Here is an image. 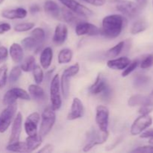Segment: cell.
<instances>
[{"mask_svg":"<svg viewBox=\"0 0 153 153\" xmlns=\"http://www.w3.org/2000/svg\"><path fill=\"white\" fill-rule=\"evenodd\" d=\"M27 14H28L27 10L22 7L4 10L1 13L2 17L8 19H24L25 17H26Z\"/></svg>","mask_w":153,"mask_h":153,"instance_id":"obj_16","label":"cell"},{"mask_svg":"<svg viewBox=\"0 0 153 153\" xmlns=\"http://www.w3.org/2000/svg\"><path fill=\"white\" fill-rule=\"evenodd\" d=\"M17 110V103L7 105L0 114V133L5 132L14 119Z\"/></svg>","mask_w":153,"mask_h":153,"instance_id":"obj_4","label":"cell"},{"mask_svg":"<svg viewBox=\"0 0 153 153\" xmlns=\"http://www.w3.org/2000/svg\"><path fill=\"white\" fill-rule=\"evenodd\" d=\"M68 34V28L64 24L60 23L56 26L53 36V42L56 45H61L66 41Z\"/></svg>","mask_w":153,"mask_h":153,"instance_id":"obj_15","label":"cell"},{"mask_svg":"<svg viewBox=\"0 0 153 153\" xmlns=\"http://www.w3.org/2000/svg\"><path fill=\"white\" fill-rule=\"evenodd\" d=\"M148 25L144 20H138L134 22L131 28V33L132 34H137L143 32L147 28Z\"/></svg>","mask_w":153,"mask_h":153,"instance_id":"obj_32","label":"cell"},{"mask_svg":"<svg viewBox=\"0 0 153 153\" xmlns=\"http://www.w3.org/2000/svg\"><path fill=\"white\" fill-rule=\"evenodd\" d=\"M53 58V51L51 47H46L42 51L40 54V65L44 70H47L52 64Z\"/></svg>","mask_w":153,"mask_h":153,"instance_id":"obj_20","label":"cell"},{"mask_svg":"<svg viewBox=\"0 0 153 153\" xmlns=\"http://www.w3.org/2000/svg\"><path fill=\"white\" fill-rule=\"evenodd\" d=\"M108 85L106 83L105 80L102 78L100 73L97 76L94 83L90 87L89 91L92 94L94 95H98V94H102L106 88H108Z\"/></svg>","mask_w":153,"mask_h":153,"instance_id":"obj_18","label":"cell"},{"mask_svg":"<svg viewBox=\"0 0 153 153\" xmlns=\"http://www.w3.org/2000/svg\"><path fill=\"white\" fill-rule=\"evenodd\" d=\"M45 12L53 18H58L60 16V8L58 4L52 0H47L43 5Z\"/></svg>","mask_w":153,"mask_h":153,"instance_id":"obj_22","label":"cell"},{"mask_svg":"<svg viewBox=\"0 0 153 153\" xmlns=\"http://www.w3.org/2000/svg\"><path fill=\"white\" fill-rule=\"evenodd\" d=\"M128 105L130 107H134V106H142L148 105L147 96H143L141 94H136L133 95L128 99Z\"/></svg>","mask_w":153,"mask_h":153,"instance_id":"obj_24","label":"cell"},{"mask_svg":"<svg viewBox=\"0 0 153 153\" xmlns=\"http://www.w3.org/2000/svg\"><path fill=\"white\" fill-rule=\"evenodd\" d=\"M139 64V61L137 60H134V61H131L130 64L126 67L125 69L123 70V72L122 73V76L123 77H126L128 76V75L131 74L134 70L137 67Z\"/></svg>","mask_w":153,"mask_h":153,"instance_id":"obj_37","label":"cell"},{"mask_svg":"<svg viewBox=\"0 0 153 153\" xmlns=\"http://www.w3.org/2000/svg\"><path fill=\"white\" fill-rule=\"evenodd\" d=\"M60 79L59 75L56 74L53 76L50 83V100L51 107L55 111H58L61 108L62 101L60 94Z\"/></svg>","mask_w":153,"mask_h":153,"instance_id":"obj_5","label":"cell"},{"mask_svg":"<svg viewBox=\"0 0 153 153\" xmlns=\"http://www.w3.org/2000/svg\"><path fill=\"white\" fill-rule=\"evenodd\" d=\"M11 29V25L7 22H1L0 23V34H3L4 33L10 31Z\"/></svg>","mask_w":153,"mask_h":153,"instance_id":"obj_45","label":"cell"},{"mask_svg":"<svg viewBox=\"0 0 153 153\" xmlns=\"http://www.w3.org/2000/svg\"><path fill=\"white\" fill-rule=\"evenodd\" d=\"M117 10L129 18H134L139 14L141 7L137 3L131 1H123L116 6Z\"/></svg>","mask_w":153,"mask_h":153,"instance_id":"obj_9","label":"cell"},{"mask_svg":"<svg viewBox=\"0 0 153 153\" xmlns=\"http://www.w3.org/2000/svg\"><path fill=\"white\" fill-rule=\"evenodd\" d=\"M125 18L120 14H111L103 18L100 34L109 39L116 38L122 32Z\"/></svg>","mask_w":153,"mask_h":153,"instance_id":"obj_1","label":"cell"},{"mask_svg":"<svg viewBox=\"0 0 153 153\" xmlns=\"http://www.w3.org/2000/svg\"><path fill=\"white\" fill-rule=\"evenodd\" d=\"M132 152H153L152 146H139L137 149L131 151Z\"/></svg>","mask_w":153,"mask_h":153,"instance_id":"obj_43","label":"cell"},{"mask_svg":"<svg viewBox=\"0 0 153 153\" xmlns=\"http://www.w3.org/2000/svg\"><path fill=\"white\" fill-rule=\"evenodd\" d=\"M8 52L10 54L12 61L15 64H19L23 60V49H22V46L19 45V43H13L10 46Z\"/></svg>","mask_w":153,"mask_h":153,"instance_id":"obj_17","label":"cell"},{"mask_svg":"<svg viewBox=\"0 0 153 153\" xmlns=\"http://www.w3.org/2000/svg\"><path fill=\"white\" fill-rule=\"evenodd\" d=\"M7 80V67L3 65L0 67V88L5 86Z\"/></svg>","mask_w":153,"mask_h":153,"instance_id":"obj_38","label":"cell"},{"mask_svg":"<svg viewBox=\"0 0 153 153\" xmlns=\"http://www.w3.org/2000/svg\"><path fill=\"white\" fill-rule=\"evenodd\" d=\"M59 1L66 7L71 10L72 11L76 13L79 16L88 18L93 15V11L91 9L79 3L76 0H59Z\"/></svg>","mask_w":153,"mask_h":153,"instance_id":"obj_8","label":"cell"},{"mask_svg":"<svg viewBox=\"0 0 153 153\" xmlns=\"http://www.w3.org/2000/svg\"><path fill=\"white\" fill-rule=\"evenodd\" d=\"M147 100L148 105L153 107V90L152 91V92H151V94L149 96H147Z\"/></svg>","mask_w":153,"mask_h":153,"instance_id":"obj_50","label":"cell"},{"mask_svg":"<svg viewBox=\"0 0 153 153\" xmlns=\"http://www.w3.org/2000/svg\"><path fill=\"white\" fill-rule=\"evenodd\" d=\"M84 113L83 103L81 101L80 99L75 97L72 102L71 109L67 115L68 120H75L82 117Z\"/></svg>","mask_w":153,"mask_h":153,"instance_id":"obj_14","label":"cell"},{"mask_svg":"<svg viewBox=\"0 0 153 153\" xmlns=\"http://www.w3.org/2000/svg\"><path fill=\"white\" fill-rule=\"evenodd\" d=\"M34 27V23L33 22H22L19 23L14 27V31L16 32H25L31 30Z\"/></svg>","mask_w":153,"mask_h":153,"instance_id":"obj_36","label":"cell"},{"mask_svg":"<svg viewBox=\"0 0 153 153\" xmlns=\"http://www.w3.org/2000/svg\"><path fill=\"white\" fill-rule=\"evenodd\" d=\"M22 47L28 51L35 50L37 49L40 46V45L32 37H28L24 38L22 40Z\"/></svg>","mask_w":153,"mask_h":153,"instance_id":"obj_29","label":"cell"},{"mask_svg":"<svg viewBox=\"0 0 153 153\" xmlns=\"http://www.w3.org/2000/svg\"><path fill=\"white\" fill-rule=\"evenodd\" d=\"M21 74H22V70H21L20 67L19 66H15L12 68L11 71H10V75H9V82L10 83H15L19 80L20 78Z\"/></svg>","mask_w":153,"mask_h":153,"instance_id":"obj_34","label":"cell"},{"mask_svg":"<svg viewBox=\"0 0 153 153\" xmlns=\"http://www.w3.org/2000/svg\"><path fill=\"white\" fill-rule=\"evenodd\" d=\"M96 123L99 130L107 131L109 123V110L106 106L98 105L96 108Z\"/></svg>","mask_w":153,"mask_h":153,"instance_id":"obj_10","label":"cell"},{"mask_svg":"<svg viewBox=\"0 0 153 153\" xmlns=\"http://www.w3.org/2000/svg\"><path fill=\"white\" fill-rule=\"evenodd\" d=\"M84 1L96 7H101L104 5L106 2V0H84Z\"/></svg>","mask_w":153,"mask_h":153,"instance_id":"obj_44","label":"cell"},{"mask_svg":"<svg viewBox=\"0 0 153 153\" xmlns=\"http://www.w3.org/2000/svg\"><path fill=\"white\" fill-rule=\"evenodd\" d=\"M109 133L108 131H97L96 129H92L88 132V141L87 143L83 147V151L88 152L91 150L94 146L102 145L107 141L108 138Z\"/></svg>","mask_w":153,"mask_h":153,"instance_id":"obj_3","label":"cell"},{"mask_svg":"<svg viewBox=\"0 0 153 153\" xmlns=\"http://www.w3.org/2000/svg\"><path fill=\"white\" fill-rule=\"evenodd\" d=\"M32 71L35 83L37 84V85L41 84L43 80V78H44V74H43V71L41 67L39 65H35Z\"/></svg>","mask_w":153,"mask_h":153,"instance_id":"obj_35","label":"cell"},{"mask_svg":"<svg viewBox=\"0 0 153 153\" xmlns=\"http://www.w3.org/2000/svg\"><path fill=\"white\" fill-rule=\"evenodd\" d=\"M124 46H125V42L120 41V43H118L116 46L111 48L110 49H108V50L107 51L106 56L111 58H116V57H117L118 55L121 53V52H122Z\"/></svg>","mask_w":153,"mask_h":153,"instance_id":"obj_31","label":"cell"},{"mask_svg":"<svg viewBox=\"0 0 153 153\" xmlns=\"http://www.w3.org/2000/svg\"><path fill=\"white\" fill-rule=\"evenodd\" d=\"M153 108L149 105H142L139 109V113L140 114H149L152 111Z\"/></svg>","mask_w":153,"mask_h":153,"instance_id":"obj_46","label":"cell"},{"mask_svg":"<svg viewBox=\"0 0 153 153\" xmlns=\"http://www.w3.org/2000/svg\"><path fill=\"white\" fill-rule=\"evenodd\" d=\"M31 37L41 46L45 40L46 34L42 28H36L31 31Z\"/></svg>","mask_w":153,"mask_h":153,"instance_id":"obj_33","label":"cell"},{"mask_svg":"<svg viewBox=\"0 0 153 153\" xmlns=\"http://www.w3.org/2000/svg\"><path fill=\"white\" fill-rule=\"evenodd\" d=\"M70 79V76H68L67 74L63 73L61 78V82H60L61 92H62L63 97L66 100L68 98L69 94H70V81H69Z\"/></svg>","mask_w":153,"mask_h":153,"instance_id":"obj_28","label":"cell"},{"mask_svg":"<svg viewBox=\"0 0 153 153\" xmlns=\"http://www.w3.org/2000/svg\"><path fill=\"white\" fill-rule=\"evenodd\" d=\"M40 11V7L37 4H32L31 6H30L29 7V12L31 14H36L37 13Z\"/></svg>","mask_w":153,"mask_h":153,"instance_id":"obj_48","label":"cell"},{"mask_svg":"<svg viewBox=\"0 0 153 153\" xmlns=\"http://www.w3.org/2000/svg\"><path fill=\"white\" fill-rule=\"evenodd\" d=\"M73 52L70 49H63L60 51L58 55V64H68L72 61L73 58Z\"/></svg>","mask_w":153,"mask_h":153,"instance_id":"obj_27","label":"cell"},{"mask_svg":"<svg viewBox=\"0 0 153 153\" xmlns=\"http://www.w3.org/2000/svg\"><path fill=\"white\" fill-rule=\"evenodd\" d=\"M152 123V117L149 114H141L137 118L131 125L130 132L133 136L140 134L143 131L149 128Z\"/></svg>","mask_w":153,"mask_h":153,"instance_id":"obj_7","label":"cell"},{"mask_svg":"<svg viewBox=\"0 0 153 153\" xmlns=\"http://www.w3.org/2000/svg\"><path fill=\"white\" fill-rule=\"evenodd\" d=\"M130 62L131 61L127 57H120V58L108 61L107 66L112 70H124L130 64Z\"/></svg>","mask_w":153,"mask_h":153,"instance_id":"obj_19","label":"cell"},{"mask_svg":"<svg viewBox=\"0 0 153 153\" xmlns=\"http://www.w3.org/2000/svg\"><path fill=\"white\" fill-rule=\"evenodd\" d=\"M6 149L10 152H28L26 142H19V140L14 143H9L6 147Z\"/></svg>","mask_w":153,"mask_h":153,"instance_id":"obj_26","label":"cell"},{"mask_svg":"<svg viewBox=\"0 0 153 153\" xmlns=\"http://www.w3.org/2000/svg\"><path fill=\"white\" fill-rule=\"evenodd\" d=\"M53 151V146L52 144H48L45 145L41 149L38 151V152L40 153H49V152H52Z\"/></svg>","mask_w":153,"mask_h":153,"instance_id":"obj_47","label":"cell"},{"mask_svg":"<svg viewBox=\"0 0 153 153\" xmlns=\"http://www.w3.org/2000/svg\"><path fill=\"white\" fill-rule=\"evenodd\" d=\"M153 64V55H149L141 61L140 63V67L142 69H147L150 67Z\"/></svg>","mask_w":153,"mask_h":153,"instance_id":"obj_41","label":"cell"},{"mask_svg":"<svg viewBox=\"0 0 153 153\" xmlns=\"http://www.w3.org/2000/svg\"><path fill=\"white\" fill-rule=\"evenodd\" d=\"M40 116L37 112H33L28 116L24 123V128L28 136L37 134V126L40 122Z\"/></svg>","mask_w":153,"mask_h":153,"instance_id":"obj_11","label":"cell"},{"mask_svg":"<svg viewBox=\"0 0 153 153\" xmlns=\"http://www.w3.org/2000/svg\"><path fill=\"white\" fill-rule=\"evenodd\" d=\"M76 34L78 36H96L100 34V29L94 24L80 22L76 26Z\"/></svg>","mask_w":153,"mask_h":153,"instance_id":"obj_12","label":"cell"},{"mask_svg":"<svg viewBox=\"0 0 153 153\" xmlns=\"http://www.w3.org/2000/svg\"><path fill=\"white\" fill-rule=\"evenodd\" d=\"M28 93L30 95L36 100H43L45 97V92L44 90L39 86V85L36 84H33V85H30L28 86Z\"/></svg>","mask_w":153,"mask_h":153,"instance_id":"obj_25","label":"cell"},{"mask_svg":"<svg viewBox=\"0 0 153 153\" xmlns=\"http://www.w3.org/2000/svg\"><path fill=\"white\" fill-rule=\"evenodd\" d=\"M4 1V0H0V4H1V3H2Z\"/></svg>","mask_w":153,"mask_h":153,"instance_id":"obj_53","label":"cell"},{"mask_svg":"<svg viewBox=\"0 0 153 153\" xmlns=\"http://www.w3.org/2000/svg\"><path fill=\"white\" fill-rule=\"evenodd\" d=\"M149 143H150V144H153V135L150 137V140H149Z\"/></svg>","mask_w":153,"mask_h":153,"instance_id":"obj_52","label":"cell"},{"mask_svg":"<svg viewBox=\"0 0 153 153\" xmlns=\"http://www.w3.org/2000/svg\"><path fill=\"white\" fill-rule=\"evenodd\" d=\"M35 58H34L32 55H29V56H28L25 60H24L22 64H21L20 68L23 72L28 73V72L32 71V70L34 69V67H35Z\"/></svg>","mask_w":153,"mask_h":153,"instance_id":"obj_30","label":"cell"},{"mask_svg":"<svg viewBox=\"0 0 153 153\" xmlns=\"http://www.w3.org/2000/svg\"><path fill=\"white\" fill-rule=\"evenodd\" d=\"M61 13L63 19L67 23L71 24V25H73V24H76L77 25L78 23H79L81 22L80 19L79 17V15H77L76 13L72 11L71 10H70L67 7H65L61 9Z\"/></svg>","mask_w":153,"mask_h":153,"instance_id":"obj_21","label":"cell"},{"mask_svg":"<svg viewBox=\"0 0 153 153\" xmlns=\"http://www.w3.org/2000/svg\"><path fill=\"white\" fill-rule=\"evenodd\" d=\"M41 124L40 128V134L42 138L46 137L52 129L56 120L55 110L52 107H47L42 113Z\"/></svg>","mask_w":153,"mask_h":153,"instance_id":"obj_2","label":"cell"},{"mask_svg":"<svg viewBox=\"0 0 153 153\" xmlns=\"http://www.w3.org/2000/svg\"><path fill=\"white\" fill-rule=\"evenodd\" d=\"M41 136L39 134H36L32 136H28V137L25 140L27 146H28V152H31L37 149L42 143Z\"/></svg>","mask_w":153,"mask_h":153,"instance_id":"obj_23","label":"cell"},{"mask_svg":"<svg viewBox=\"0 0 153 153\" xmlns=\"http://www.w3.org/2000/svg\"><path fill=\"white\" fill-rule=\"evenodd\" d=\"M149 78L144 75H139L135 77L134 81V85L137 88H141L149 82Z\"/></svg>","mask_w":153,"mask_h":153,"instance_id":"obj_39","label":"cell"},{"mask_svg":"<svg viewBox=\"0 0 153 153\" xmlns=\"http://www.w3.org/2000/svg\"><path fill=\"white\" fill-rule=\"evenodd\" d=\"M8 57V50L4 46H0V64H2L3 62L7 60Z\"/></svg>","mask_w":153,"mask_h":153,"instance_id":"obj_42","label":"cell"},{"mask_svg":"<svg viewBox=\"0 0 153 153\" xmlns=\"http://www.w3.org/2000/svg\"><path fill=\"white\" fill-rule=\"evenodd\" d=\"M79 70H80V66H79V64L78 63H76V64H73V65L70 66L68 68L66 69L63 73H64L67 76H70V78H72L74 76H76V74H78V73L79 72Z\"/></svg>","mask_w":153,"mask_h":153,"instance_id":"obj_40","label":"cell"},{"mask_svg":"<svg viewBox=\"0 0 153 153\" xmlns=\"http://www.w3.org/2000/svg\"><path fill=\"white\" fill-rule=\"evenodd\" d=\"M17 99L22 100H30V95L25 90L19 88H13L8 90L3 97V104L9 105L16 102Z\"/></svg>","mask_w":153,"mask_h":153,"instance_id":"obj_6","label":"cell"},{"mask_svg":"<svg viewBox=\"0 0 153 153\" xmlns=\"http://www.w3.org/2000/svg\"><path fill=\"white\" fill-rule=\"evenodd\" d=\"M137 3L140 7H143L146 6V3H147V0H136Z\"/></svg>","mask_w":153,"mask_h":153,"instance_id":"obj_51","label":"cell"},{"mask_svg":"<svg viewBox=\"0 0 153 153\" xmlns=\"http://www.w3.org/2000/svg\"><path fill=\"white\" fill-rule=\"evenodd\" d=\"M140 137L141 138H150L153 135V129L147 130V131H145L144 132L140 133Z\"/></svg>","mask_w":153,"mask_h":153,"instance_id":"obj_49","label":"cell"},{"mask_svg":"<svg viewBox=\"0 0 153 153\" xmlns=\"http://www.w3.org/2000/svg\"><path fill=\"white\" fill-rule=\"evenodd\" d=\"M22 115L20 112H18L16 116L15 117L13 120L11 133H10V138H9V143L19 141L21 132H22Z\"/></svg>","mask_w":153,"mask_h":153,"instance_id":"obj_13","label":"cell"}]
</instances>
